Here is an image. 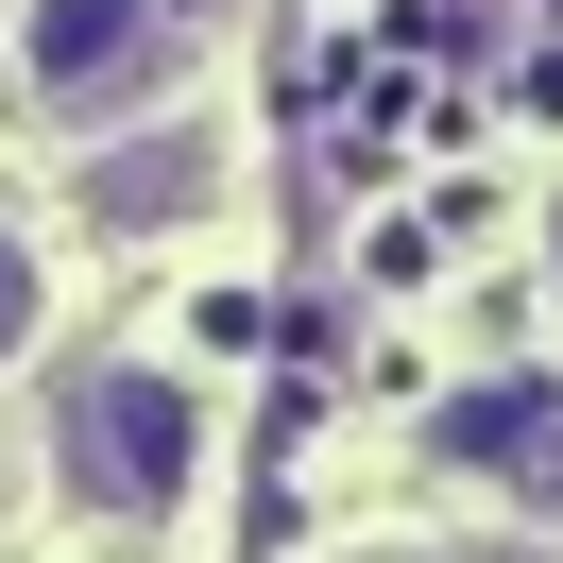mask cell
<instances>
[{
	"instance_id": "1",
	"label": "cell",
	"mask_w": 563,
	"mask_h": 563,
	"mask_svg": "<svg viewBox=\"0 0 563 563\" xmlns=\"http://www.w3.org/2000/svg\"><path fill=\"white\" fill-rule=\"evenodd\" d=\"M52 478H69L86 512H120V529H172L188 478H206V410H188L154 358H86L69 410H52Z\"/></svg>"
},
{
	"instance_id": "2",
	"label": "cell",
	"mask_w": 563,
	"mask_h": 563,
	"mask_svg": "<svg viewBox=\"0 0 563 563\" xmlns=\"http://www.w3.org/2000/svg\"><path fill=\"white\" fill-rule=\"evenodd\" d=\"M172 86V18L154 0H35V103L52 120H120Z\"/></svg>"
},
{
	"instance_id": "3",
	"label": "cell",
	"mask_w": 563,
	"mask_h": 563,
	"mask_svg": "<svg viewBox=\"0 0 563 563\" xmlns=\"http://www.w3.org/2000/svg\"><path fill=\"white\" fill-rule=\"evenodd\" d=\"M444 461L495 495H529V512H563V376H478L444 410Z\"/></svg>"
},
{
	"instance_id": "4",
	"label": "cell",
	"mask_w": 563,
	"mask_h": 563,
	"mask_svg": "<svg viewBox=\"0 0 563 563\" xmlns=\"http://www.w3.org/2000/svg\"><path fill=\"white\" fill-rule=\"evenodd\" d=\"M222 188L206 137H137V154H86V222H188Z\"/></svg>"
},
{
	"instance_id": "5",
	"label": "cell",
	"mask_w": 563,
	"mask_h": 563,
	"mask_svg": "<svg viewBox=\"0 0 563 563\" xmlns=\"http://www.w3.org/2000/svg\"><path fill=\"white\" fill-rule=\"evenodd\" d=\"M35 308H52V274H35V240H0V358L35 342Z\"/></svg>"
},
{
	"instance_id": "6",
	"label": "cell",
	"mask_w": 563,
	"mask_h": 563,
	"mask_svg": "<svg viewBox=\"0 0 563 563\" xmlns=\"http://www.w3.org/2000/svg\"><path fill=\"white\" fill-rule=\"evenodd\" d=\"M427 563H547V547H427Z\"/></svg>"
},
{
	"instance_id": "7",
	"label": "cell",
	"mask_w": 563,
	"mask_h": 563,
	"mask_svg": "<svg viewBox=\"0 0 563 563\" xmlns=\"http://www.w3.org/2000/svg\"><path fill=\"white\" fill-rule=\"evenodd\" d=\"M154 18H172V35H206V18H222V0H154Z\"/></svg>"
},
{
	"instance_id": "8",
	"label": "cell",
	"mask_w": 563,
	"mask_h": 563,
	"mask_svg": "<svg viewBox=\"0 0 563 563\" xmlns=\"http://www.w3.org/2000/svg\"><path fill=\"white\" fill-rule=\"evenodd\" d=\"M547 290H563V222H547Z\"/></svg>"
}]
</instances>
